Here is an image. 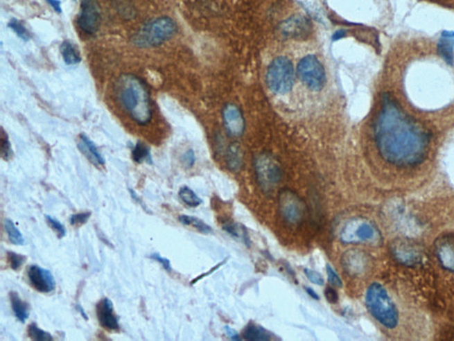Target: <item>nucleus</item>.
<instances>
[{
    "mask_svg": "<svg viewBox=\"0 0 454 341\" xmlns=\"http://www.w3.org/2000/svg\"><path fill=\"white\" fill-rule=\"evenodd\" d=\"M374 135L381 156L392 165L416 166L426 157L430 134L388 94L383 98Z\"/></svg>",
    "mask_w": 454,
    "mask_h": 341,
    "instance_id": "nucleus-1",
    "label": "nucleus"
},
{
    "mask_svg": "<svg viewBox=\"0 0 454 341\" xmlns=\"http://www.w3.org/2000/svg\"><path fill=\"white\" fill-rule=\"evenodd\" d=\"M117 102L139 125H148L153 116L148 88L137 76L123 74L115 85Z\"/></svg>",
    "mask_w": 454,
    "mask_h": 341,
    "instance_id": "nucleus-2",
    "label": "nucleus"
},
{
    "mask_svg": "<svg viewBox=\"0 0 454 341\" xmlns=\"http://www.w3.org/2000/svg\"><path fill=\"white\" fill-rule=\"evenodd\" d=\"M366 305L370 314L384 327L394 329L399 324L398 308L382 284L373 283L368 287Z\"/></svg>",
    "mask_w": 454,
    "mask_h": 341,
    "instance_id": "nucleus-3",
    "label": "nucleus"
},
{
    "mask_svg": "<svg viewBox=\"0 0 454 341\" xmlns=\"http://www.w3.org/2000/svg\"><path fill=\"white\" fill-rule=\"evenodd\" d=\"M177 31V26L170 17L154 19L143 25L137 33L133 35L132 43L139 49H149L161 45L173 39Z\"/></svg>",
    "mask_w": 454,
    "mask_h": 341,
    "instance_id": "nucleus-4",
    "label": "nucleus"
},
{
    "mask_svg": "<svg viewBox=\"0 0 454 341\" xmlns=\"http://www.w3.org/2000/svg\"><path fill=\"white\" fill-rule=\"evenodd\" d=\"M266 83L275 94H285L291 91L295 84V69L288 57L278 56L272 60L266 72Z\"/></svg>",
    "mask_w": 454,
    "mask_h": 341,
    "instance_id": "nucleus-5",
    "label": "nucleus"
},
{
    "mask_svg": "<svg viewBox=\"0 0 454 341\" xmlns=\"http://www.w3.org/2000/svg\"><path fill=\"white\" fill-rule=\"evenodd\" d=\"M257 182L263 191L271 192L281 182L282 169L279 162L272 154L257 155L254 160Z\"/></svg>",
    "mask_w": 454,
    "mask_h": 341,
    "instance_id": "nucleus-6",
    "label": "nucleus"
},
{
    "mask_svg": "<svg viewBox=\"0 0 454 341\" xmlns=\"http://www.w3.org/2000/svg\"><path fill=\"white\" fill-rule=\"evenodd\" d=\"M279 211L285 222L290 225H301L306 219L307 205L306 202L291 189H284L279 191Z\"/></svg>",
    "mask_w": 454,
    "mask_h": 341,
    "instance_id": "nucleus-7",
    "label": "nucleus"
},
{
    "mask_svg": "<svg viewBox=\"0 0 454 341\" xmlns=\"http://www.w3.org/2000/svg\"><path fill=\"white\" fill-rule=\"evenodd\" d=\"M380 234L372 222L362 218L348 220L340 233V239L345 244L376 241Z\"/></svg>",
    "mask_w": 454,
    "mask_h": 341,
    "instance_id": "nucleus-8",
    "label": "nucleus"
},
{
    "mask_svg": "<svg viewBox=\"0 0 454 341\" xmlns=\"http://www.w3.org/2000/svg\"><path fill=\"white\" fill-rule=\"evenodd\" d=\"M298 78L310 90L322 91L326 82V71L322 62L315 55L304 56L298 63Z\"/></svg>",
    "mask_w": 454,
    "mask_h": 341,
    "instance_id": "nucleus-9",
    "label": "nucleus"
},
{
    "mask_svg": "<svg viewBox=\"0 0 454 341\" xmlns=\"http://www.w3.org/2000/svg\"><path fill=\"white\" fill-rule=\"evenodd\" d=\"M78 24L85 34L97 33L101 25V6L98 0H81Z\"/></svg>",
    "mask_w": 454,
    "mask_h": 341,
    "instance_id": "nucleus-10",
    "label": "nucleus"
},
{
    "mask_svg": "<svg viewBox=\"0 0 454 341\" xmlns=\"http://www.w3.org/2000/svg\"><path fill=\"white\" fill-rule=\"evenodd\" d=\"M310 21L304 15H294L286 20L279 26L281 36L287 40H303L309 36Z\"/></svg>",
    "mask_w": 454,
    "mask_h": 341,
    "instance_id": "nucleus-11",
    "label": "nucleus"
},
{
    "mask_svg": "<svg viewBox=\"0 0 454 341\" xmlns=\"http://www.w3.org/2000/svg\"><path fill=\"white\" fill-rule=\"evenodd\" d=\"M371 262L369 256L360 250L347 251L342 258V264L346 272L351 276H361L369 270Z\"/></svg>",
    "mask_w": 454,
    "mask_h": 341,
    "instance_id": "nucleus-12",
    "label": "nucleus"
},
{
    "mask_svg": "<svg viewBox=\"0 0 454 341\" xmlns=\"http://www.w3.org/2000/svg\"><path fill=\"white\" fill-rule=\"evenodd\" d=\"M28 282L37 292L50 293L56 288L55 277L46 268L33 265L27 270Z\"/></svg>",
    "mask_w": 454,
    "mask_h": 341,
    "instance_id": "nucleus-13",
    "label": "nucleus"
},
{
    "mask_svg": "<svg viewBox=\"0 0 454 341\" xmlns=\"http://www.w3.org/2000/svg\"><path fill=\"white\" fill-rule=\"evenodd\" d=\"M392 254L399 263L414 267L420 264L422 255L417 246L406 241H396L392 246Z\"/></svg>",
    "mask_w": 454,
    "mask_h": 341,
    "instance_id": "nucleus-14",
    "label": "nucleus"
},
{
    "mask_svg": "<svg viewBox=\"0 0 454 341\" xmlns=\"http://www.w3.org/2000/svg\"><path fill=\"white\" fill-rule=\"evenodd\" d=\"M225 130L232 137H240L245 130V120L243 112L234 104L228 103L223 110Z\"/></svg>",
    "mask_w": 454,
    "mask_h": 341,
    "instance_id": "nucleus-15",
    "label": "nucleus"
},
{
    "mask_svg": "<svg viewBox=\"0 0 454 341\" xmlns=\"http://www.w3.org/2000/svg\"><path fill=\"white\" fill-rule=\"evenodd\" d=\"M438 260L446 270L454 273V236L444 235L435 243Z\"/></svg>",
    "mask_w": 454,
    "mask_h": 341,
    "instance_id": "nucleus-16",
    "label": "nucleus"
},
{
    "mask_svg": "<svg viewBox=\"0 0 454 341\" xmlns=\"http://www.w3.org/2000/svg\"><path fill=\"white\" fill-rule=\"evenodd\" d=\"M96 311L98 320L105 329L109 331L120 329L119 318L114 311L113 303L109 298H104L98 303Z\"/></svg>",
    "mask_w": 454,
    "mask_h": 341,
    "instance_id": "nucleus-17",
    "label": "nucleus"
},
{
    "mask_svg": "<svg viewBox=\"0 0 454 341\" xmlns=\"http://www.w3.org/2000/svg\"><path fill=\"white\" fill-rule=\"evenodd\" d=\"M78 146L81 152L85 155V157L93 165L96 166H103L105 165V159L103 155L100 153L96 145L87 135L84 134L80 135Z\"/></svg>",
    "mask_w": 454,
    "mask_h": 341,
    "instance_id": "nucleus-18",
    "label": "nucleus"
},
{
    "mask_svg": "<svg viewBox=\"0 0 454 341\" xmlns=\"http://www.w3.org/2000/svg\"><path fill=\"white\" fill-rule=\"evenodd\" d=\"M454 31L444 30L437 43L438 55L447 64L454 62Z\"/></svg>",
    "mask_w": 454,
    "mask_h": 341,
    "instance_id": "nucleus-19",
    "label": "nucleus"
},
{
    "mask_svg": "<svg viewBox=\"0 0 454 341\" xmlns=\"http://www.w3.org/2000/svg\"><path fill=\"white\" fill-rule=\"evenodd\" d=\"M227 166L232 172L237 173L243 166V151L237 141L232 142L227 151Z\"/></svg>",
    "mask_w": 454,
    "mask_h": 341,
    "instance_id": "nucleus-20",
    "label": "nucleus"
},
{
    "mask_svg": "<svg viewBox=\"0 0 454 341\" xmlns=\"http://www.w3.org/2000/svg\"><path fill=\"white\" fill-rule=\"evenodd\" d=\"M60 53H62L63 61L67 65H76L81 62L80 53L71 41H63L60 47Z\"/></svg>",
    "mask_w": 454,
    "mask_h": 341,
    "instance_id": "nucleus-21",
    "label": "nucleus"
},
{
    "mask_svg": "<svg viewBox=\"0 0 454 341\" xmlns=\"http://www.w3.org/2000/svg\"><path fill=\"white\" fill-rule=\"evenodd\" d=\"M9 296H10L12 308L15 317H17L21 323H25L28 318V315H30L28 314V306L27 303L21 301L17 292H11Z\"/></svg>",
    "mask_w": 454,
    "mask_h": 341,
    "instance_id": "nucleus-22",
    "label": "nucleus"
},
{
    "mask_svg": "<svg viewBox=\"0 0 454 341\" xmlns=\"http://www.w3.org/2000/svg\"><path fill=\"white\" fill-rule=\"evenodd\" d=\"M243 338L246 340L266 341L271 340V335L268 331L253 324L247 325L245 330L243 331Z\"/></svg>",
    "mask_w": 454,
    "mask_h": 341,
    "instance_id": "nucleus-23",
    "label": "nucleus"
},
{
    "mask_svg": "<svg viewBox=\"0 0 454 341\" xmlns=\"http://www.w3.org/2000/svg\"><path fill=\"white\" fill-rule=\"evenodd\" d=\"M4 226L6 233H8L9 241L12 245H24L25 244L24 236H22L20 230L17 229V226L15 225V223L10 219H6L5 220Z\"/></svg>",
    "mask_w": 454,
    "mask_h": 341,
    "instance_id": "nucleus-24",
    "label": "nucleus"
},
{
    "mask_svg": "<svg viewBox=\"0 0 454 341\" xmlns=\"http://www.w3.org/2000/svg\"><path fill=\"white\" fill-rule=\"evenodd\" d=\"M132 157L133 161L137 164H142L144 161L152 163L150 150H149L147 145H145L141 141H139L134 148H133Z\"/></svg>",
    "mask_w": 454,
    "mask_h": 341,
    "instance_id": "nucleus-25",
    "label": "nucleus"
},
{
    "mask_svg": "<svg viewBox=\"0 0 454 341\" xmlns=\"http://www.w3.org/2000/svg\"><path fill=\"white\" fill-rule=\"evenodd\" d=\"M180 222L184 225L186 226H192L195 229H198V231L203 234H209L212 232V229L211 227L206 224L204 222H202V220L198 219V218L187 216H181L179 218Z\"/></svg>",
    "mask_w": 454,
    "mask_h": 341,
    "instance_id": "nucleus-26",
    "label": "nucleus"
},
{
    "mask_svg": "<svg viewBox=\"0 0 454 341\" xmlns=\"http://www.w3.org/2000/svg\"><path fill=\"white\" fill-rule=\"evenodd\" d=\"M179 197L184 204L190 207H198L202 203V199L189 187H182L180 189Z\"/></svg>",
    "mask_w": 454,
    "mask_h": 341,
    "instance_id": "nucleus-27",
    "label": "nucleus"
},
{
    "mask_svg": "<svg viewBox=\"0 0 454 341\" xmlns=\"http://www.w3.org/2000/svg\"><path fill=\"white\" fill-rule=\"evenodd\" d=\"M28 334L31 340L36 341H49L53 340V336L49 333L40 329L36 324H31L28 326Z\"/></svg>",
    "mask_w": 454,
    "mask_h": 341,
    "instance_id": "nucleus-28",
    "label": "nucleus"
},
{
    "mask_svg": "<svg viewBox=\"0 0 454 341\" xmlns=\"http://www.w3.org/2000/svg\"><path fill=\"white\" fill-rule=\"evenodd\" d=\"M8 27L10 28L21 40L24 41H28L30 40V34L28 33L26 27L24 26V24H22L21 21L17 20V19H12V20L9 21Z\"/></svg>",
    "mask_w": 454,
    "mask_h": 341,
    "instance_id": "nucleus-29",
    "label": "nucleus"
},
{
    "mask_svg": "<svg viewBox=\"0 0 454 341\" xmlns=\"http://www.w3.org/2000/svg\"><path fill=\"white\" fill-rule=\"evenodd\" d=\"M8 258L9 264L12 268V270H18L24 262L26 261V257L24 255L18 254L17 252H8Z\"/></svg>",
    "mask_w": 454,
    "mask_h": 341,
    "instance_id": "nucleus-30",
    "label": "nucleus"
},
{
    "mask_svg": "<svg viewBox=\"0 0 454 341\" xmlns=\"http://www.w3.org/2000/svg\"><path fill=\"white\" fill-rule=\"evenodd\" d=\"M46 220L47 223H49V225L52 227L53 230H55L60 238H64L66 235L65 227L63 226L62 224L59 222V220L53 219V217L49 216H46Z\"/></svg>",
    "mask_w": 454,
    "mask_h": 341,
    "instance_id": "nucleus-31",
    "label": "nucleus"
},
{
    "mask_svg": "<svg viewBox=\"0 0 454 341\" xmlns=\"http://www.w3.org/2000/svg\"><path fill=\"white\" fill-rule=\"evenodd\" d=\"M1 155L5 160H9L12 155L10 142H9L8 135L5 134L4 130H2Z\"/></svg>",
    "mask_w": 454,
    "mask_h": 341,
    "instance_id": "nucleus-32",
    "label": "nucleus"
},
{
    "mask_svg": "<svg viewBox=\"0 0 454 341\" xmlns=\"http://www.w3.org/2000/svg\"><path fill=\"white\" fill-rule=\"evenodd\" d=\"M91 213L87 211V213H80L77 214H73L71 218H69V222H71L72 226H79L82 225V224L87 223L88 220L90 219Z\"/></svg>",
    "mask_w": 454,
    "mask_h": 341,
    "instance_id": "nucleus-33",
    "label": "nucleus"
},
{
    "mask_svg": "<svg viewBox=\"0 0 454 341\" xmlns=\"http://www.w3.org/2000/svg\"><path fill=\"white\" fill-rule=\"evenodd\" d=\"M326 274H328L329 283H331L332 286L339 287V288L342 287L341 279H340L338 274H336L335 271L333 270V268L330 266L329 264H326Z\"/></svg>",
    "mask_w": 454,
    "mask_h": 341,
    "instance_id": "nucleus-34",
    "label": "nucleus"
},
{
    "mask_svg": "<svg viewBox=\"0 0 454 341\" xmlns=\"http://www.w3.org/2000/svg\"><path fill=\"white\" fill-rule=\"evenodd\" d=\"M304 274L307 277V279L311 281V282L317 284V286H322L324 284V279L319 272H316L313 270H309V268H306L304 270Z\"/></svg>",
    "mask_w": 454,
    "mask_h": 341,
    "instance_id": "nucleus-35",
    "label": "nucleus"
},
{
    "mask_svg": "<svg viewBox=\"0 0 454 341\" xmlns=\"http://www.w3.org/2000/svg\"><path fill=\"white\" fill-rule=\"evenodd\" d=\"M182 163L186 168H191L195 163V155L193 150H189L182 157Z\"/></svg>",
    "mask_w": 454,
    "mask_h": 341,
    "instance_id": "nucleus-36",
    "label": "nucleus"
},
{
    "mask_svg": "<svg viewBox=\"0 0 454 341\" xmlns=\"http://www.w3.org/2000/svg\"><path fill=\"white\" fill-rule=\"evenodd\" d=\"M150 258L153 259L155 261L159 262L164 267V270L168 272H171V261L166 258L161 257V255L153 254L150 255Z\"/></svg>",
    "mask_w": 454,
    "mask_h": 341,
    "instance_id": "nucleus-37",
    "label": "nucleus"
},
{
    "mask_svg": "<svg viewBox=\"0 0 454 341\" xmlns=\"http://www.w3.org/2000/svg\"><path fill=\"white\" fill-rule=\"evenodd\" d=\"M325 296L326 299H328V301L333 303V304H335V303H338V293L335 289L331 288V287H328V288L325 290Z\"/></svg>",
    "mask_w": 454,
    "mask_h": 341,
    "instance_id": "nucleus-38",
    "label": "nucleus"
},
{
    "mask_svg": "<svg viewBox=\"0 0 454 341\" xmlns=\"http://www.w3.org/2000/svg\"><path fill=\"white\" fill-rule=\"evenodd\" d=\"M46 2L49 3V4L52 6L53 8V10H55L56 12H62V4H60V1L59 0H46Z\"/></svg>",
    "mask_w": 454,
    "mask_h": 341,
    "instance_id": "nucleus-39",
    "label": "nucleus"
},
{
    "mask_svg": "<svg viewBox=\"0 0 454 341\" xmlns=\"http://www.w3.org/2000/svg\"><path fill=\"white\" fill-rule=\"evenodd\" d=\"M225 331H227V334L228 337L230 338L231 340H239L240 336L239 334H238L237 331L236 330L232 329V328L225 326Z\"/></svg>",
    "mask_w": 454,
    "mask_h": 341,
    "instance_id": "nucleus-40",
    "label": "nucleus"
},
{
    "mask_svg": "<svg viewBox=\"0 0 454 341\" xmlns=\"http://www.w3.org/2000/svg\"><path fill=\"white\" fill-rule=\"evenodd\" d=\"M346 35V31L344 30H340L336 31V33L333 35L332 40L333 41H338L339 40L342 39V37H344Z\"/></svg>",
    "mask_w": 454,
    "mask_h": 341,
    "instance_id": "nucleus-41",
    "label": "nucleus"
},
{
    "mask_svg": "<svg viewBox=\"0 0 454 341\" xmlns=\"http://www.w3.org/2000/svg\"><path fill=\"white\" fill-rule=\"evenodd\" d=\"M304 289H306V292L308 293V295H309V296L312 297L313 299H317H317H320L319 295H317L315 290H314L313 288H311V287H306V288H304Z\"/></svg>",
    "mask_w": 454,
    "mask_h": 341,
    "instance_id": "nucleus-42",
    "label": "nucleus"
},
{
    "mask_svg": "<svg viewBox=\"0 0 454 341\" xmlns=\"http://www.w3.org/2000/svg\"><path fill=\"white\" fill-rule=\"evenodd\" d=\"M77 308H78V311L79 312H80V314L82 315V317H84V318L85 319V320H88L87 315L85 314V312L84 309H82V308L81 307V306H80V305H78V306H77Z\"/></svg>",
    "mask_w": 454,
    "mask_h": 341,
    "instance_id": "nucleus-43",
    "label": "nucleus"
}]
</instances>
